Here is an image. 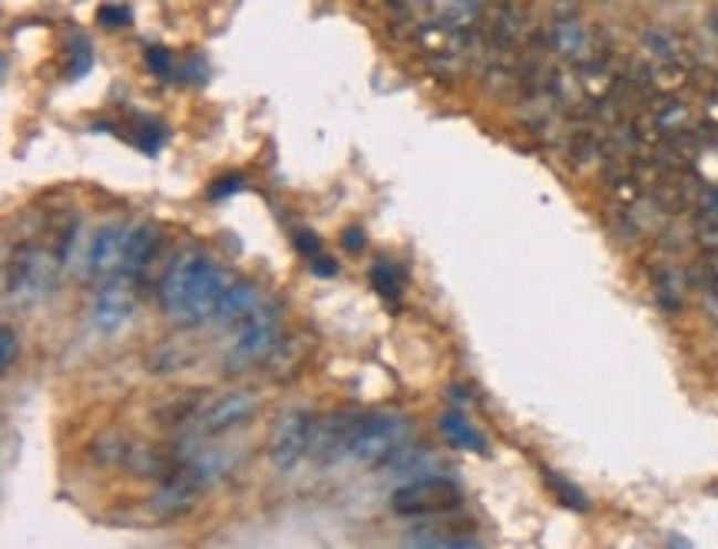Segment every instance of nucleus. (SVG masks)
<instances>
[{
    "mask_svg": "<svg viewBox=\"0 0 718 549\" xmlns=\"http://www.w3.org/2000/svg\"><path fill=\"white\" fill-rule=\"evenodd\" d=\"M229 272L206 252H183L159 278V308L176 324H202L216 318L222 294L229 291Z\"/></svg>",
    "mask_w": 718,
    "mask_h": 549,
    "instance_id": "1",
    "label": "nucleus"
},
{
    "mask_svg": "<svg viewBox=\"0 0 718 549\" xmlns=\"http://www.w3.org/2000/svg\"><path fill=\"white\" fill-rule=\"evenodd\" d=\"M60 272V256L40 246H20L3 269V301L10 308H27L53 288Z\"/></svg>",
    "mask_w": 718,
    "mask_h": 549,
    "instance_id": "2",
    "label": "nucleus"
},
{
    "mask_svg": "<svg viewBox=\"0 0 718 549\" xmlns=\"http://www.w3.org/2000/svg\"><path fill=\"white\" fill-rule=\"evenodd\" d=\"M407 434H410V424H407L404 414H394V411H367V414H361L345 460L355 464V467L387 464V460L404 447Z\"/></svg>",
    "mask_w": 718,
    "mask_h": 549,
    "instance_id": "3",
    "label": "nucleus"
},
{
    "mask_svg": "<svg viewBox=\"0 0 718 549\" xmlns=\"http://www.w3.org/2000/svg\"><path fill=\"white\" fill-rule=\"evenodd\" d=\"M236 338H232V348H229V361L236 367H249V364H259L266 361L275 348H279V338H282V318L272 304H262L256 314H249L239 328H232Z\"/></svg>",
    "mask_w": 718,
    "mask_h": 549,
    "instance_id": "4",
    "label": "nucleus"
},
{
    "mask_svg": "<svg viewBox=\"0 0 718 549\" xmlns=\"http://www.w3.org/2000/svg\"><path fill=\"white\" fill-rule=\"evenodd\" d=\"M464 494L450 477H420V480H404L391 494V510L394 514H444L460 507Z\"/></svg>",
    "mask_w": 718,
    "mask_h": 549,
    "instance_id": "5",
    "label": "nucleus"
},
{
    "mask_svg": "<svg viewBox=\"0 0 718 549\" xmlns=\"http://www.w3.org/2000/svg\"><path fill=\"white\" fill-rule=\"evenodd\" d=\"M256 411H259V394L229 391V394H219V397L199 404L189 427H192L196 437H216V434H226V431L246 424Z\"/></svg>",
    "mask_w": 718,
    "mask_h": 549,
    "instance_id": "6",
    "label": "nucleus"
},
{
    "mask_svg": "<svg viewBox=\"0 0 718 549\" xmlns=\"http://www.w3.org/2000/svg\"><path fill=\"white\" fill-rule=\"evenodd\" d=\"M315 417L309 411H285L275 427H272V441H269V460L279 470H292L305 460V454L312 450V437H315Z\"/></svg>",
    "mask_w": 718,
    "mask_h": 549,
    "instance_id": "7",
    "label": "nucleus"
},
{
    "mask_svg": "<svg viewBox=\"0 0 718 549\" xmlns=\"http://www.w3.org/2000/svg\"><path fill=\"white\" fill-rule=\"evenodd\" d=\"M126 236H129V226H119V222H106L93 232V239L86 246V274L90 278L106 281V284L119 278Z\"/></svg>",
    "mask_w": 718,
    "mask_h": 549,
    "instance_id": "8",
    "label": "nucleus"
},
{
    "mask_svg": "<svg viewBox=\"0 0 718 549\" xmlns=\"http://www.w3.org/2000/svg\"><path fill=\"white\" fill-rule=\"evenodd\" d=\"M358 421V411H339V414L325 417L322 424H315V437H312V450H309L315 457V464H322V467L342 464L348 457V444L355 437Z\"/></svg>",
    "mask_w": 718,
    "mask_h": 549,
    "instance_id": "9",
    "label": "nucleus"
},
{
    "mask_svg": "<svg viewBox=\"0 0 718 549\" xmlns=\"http://www.w3.org/2000/svg\"><path fill=\"white\" fill-rule=\"evenodd\" d=\"M136 311V294H133V284L129 281H110L103 284L96 294H93V304H90V321L96 331L103 334H113L119 331Z\"/></svg>",
    "mask_w": 718,
    "mask_h": 549,
    "instance_id": "10",
    "label": "nucleus"
},
{
    "mask_svg": "<svg viewBox=\"0 0 718 549\" xmlns=\"http://www.w3.org/2000/svg\"><path fill=\"white\" fill-rule=\"evenodd\" d=\"M159 249V229L153 222H139V226H129V236H126V252H123V272L116 281H136L139 274L149 269L153 256Z\"/></svg>",
    "mask_w": 718,
    "mask_h": 549,
    "instance_id": "11",
    "label": "nucleus"
},
{
    "mask_svg": "<svg viewBox=\"0 0 718 549\" xmlns=\"http://www.w3.org/2000/svg\"><path fill=\"white\" fill-rule=\"evenodd\" d=\"M259 308H262L259 288H256L252 281L236 278V281L229 284V291L222 294V304H219V311H216V321L226 324V328H239V324H242L249 314H256Z\"/></svg>",
    "mask_w": 718,
    "mask_h": 549,
    "instance_id": "12",
    "label": "nucleus"
},
{
    "mask_svg": "<svg viewBox=\"0 0 718 549\" xmlns=\"http://www.w3.org/2000/svg\"><path fill=\"white\" fill-rule=\"evenodd\" d=\"M437 431L440 437L457 447V450H470V454H487V437L474 427V421L460 411H444L437 417Z\"/></svg>",
    "mask_w": 718,
    "mask_h": 549,
    "instance_id": "13",
    "label": "nucleus"
},
{
    "mask_svg": "<svg viewBox=\"0 0 718 549\" xmlns=\"http://www.w3.org/2000/svg\"><path fill=\"white\" fill-rule=\"evenodd\" d=\"M550 46H553L556 53L570 56V60H580V56H590L593 40H590V33L583 30L580 20L560 17V20H553V27H550ZM590 60H593V56H590ZM590 60H586V63H590Z\"/></svg>",
    "mask_w": 718,
    "mask_h": 549,
    "instance_id": "14",
    "label": "nucleus"
},
{
    "mask_svg": "<svg viewBox=\"0 0 718 549\" xmlns=\"http://www.w3.org/2000/svg\"><path fill=\"white\" fill-rule=\"evenodd\" d=\"M371 284L384 301H400V294H404V278L397 272V266H391V262H374Z\"/></svg>",
    "mask_w": 718,
    "mask_h": 549,
    "instance_id": "15",
    "label": "nucleus"
},
{
    "mask_svg": "<svg viewBox=\"0 0 718 549\" xmlns=\"http://www.w3.org/2000/svg\"><path fill=\"white\" fill-rule=\"evenodd\" d=\"M93 66V43L83 33H70V80L86 76Z\"/></svg>",
    "mask_w": 718,
    "mask_h": 549,
    "instance_id": "16",
    "label": "nucleus"
},
{
    "mask_svg": "<svg viewBox=\"0 0 718 549\" xmlns=\"http://www.w3.org/2000/svg\"><path fill=\"white\" fill-rule=\"evenodd\" d=\"M547 487L556 494V500L563 504V507H570V510H580V514H586L590 510V500L570 484V480H563L560 474H547Z\"/></svg>",
    "mask_w": 718,
    "mask_h": 549,
    "instance_id": "17",
    "label": "nucleus"
},
{
    "mask_svg": "<svg viewBox=\"0 0 718 549\" xmlns=\"http://www.w3.org/2000/svg\"><path fill=\"white\" fill-rule=\"evenodd\" d=\"M404 549H480V543L467 537H437V534H417L410 537Z\"/></svg>",
    "mask_w": 718,
    "mask_h": 549,
    "instance_id": "18",
    "label": "nucleus"
},
{
    "mask_svg": "<svg viewBox=\"0 0 718 549\" xmlns=\"http://www.w3.org/2000/svg\"><path fill=\"white\" fill-rule=\"evenodd\" d=\"M696 239L703 246H709L712 252H718V209H699V216H696Z\"/></svg>",
    "mask_w": 718,
    "mask_h": 549,
    "instance_id": "19",
    "label": "nucleus"
},
{
    "mask_svg": "<svg viewBox=\"0 0 718 549\" xmlns=\"http://www.w3.org/2000/svg\"><path fill=\"white\" fill-rule=\"evenodd\" d=\"M146 66L156 73V76H169L176 70V60L169 56L166 46H146Z\"/></svg>",
    "mask_w": 718,
    "mask_h": 549,
    "instance_id": "20",
    "label": "nucleus"
},
{
    "mask_svg": "<svg viewBox=\"0 0 718 549\" xmlns=\"http://www.w3.org/2000/svg\"><path fill=\"white\" fill-rule=\"evenodd\" d=\"M96 23L100 27H123V23H129V7H123V3H103L100 10H96Z\"/></svg>",
    "mask_w": 718,
    "mask_h": 549,
    "instance_id": "21",
    "label": "nucleus"
},
{
    "mask_svg": "<svg viewBox=\"0 0 718 549\" xmlns=\"http://www.w3.org/2000/svg\"><path fill=\"white\" fill-rule=\"evenodd\" d=\"M239 189H246V179L242 176H222L209 186V199H226V196H236Z\"/></svg>",
    "mask_w": 718,
    "mask_h": 549,
    "instance_id": "22",
    "label": "nucleus"
},
{
    "mask_svg": "<svg viewBox=\"0 0 718 549\" xmlns=\"http://www.w3.org/2000/svg\"><path fill=\"white\" fill-rule=\"evenodd\" d=\"M0 344H3V351H0V367L7 371V367L13 364V354H17V334H13V328H3V331H0Z\"/></svg>",
    "mask_w": 718,
    "mask_h": 549,
    "instance_id": "23",
    "label": "nucleus"
},
{
    "mask_svg": "<svg viewBox=\"0 0 718 549\" xmlns=\"http://www.w3.org/2000/svg\"><path fill=\"white\" fill-rule=\"evenodd\" d=\"M295 239H299V249L309 256V262H312V259H319V256H325V252H322V246H319V236H312V232H299Z\"/></svg>",
    "mask_w": 718,
    "mask_h": 549,
    "instance_id": "24",
    "label": "nucleus"
},
{
    "mask_svg": "<svg viewBox=\"0 0 718 549\" xmlns=\"http://www.w3.org/2000/svg\"><path fill=\"white\" fill-rule=\"evenodd\" d=\"M309 266H312V272L319 274V278H335V274H339V262L329 259V256H319V259H312Z\"/></svg>",
    "mask_w": 718,
    "mask_h": 549,
    "instance_id": "25",
    "label": "nucleus"
},
{
    "mask_svg": "<svg viewBox=\"0 0 718 549\" xmlns=\"http://www.w3.org/2000/svg\"><path fill=\"white\" fill-rule=\"evenodd\" d=\"M342 242H345L348 252H358V249H364V232H361L358 226H348V229L342 232Z\"/></svg>",
    "mask_w": 718,
    "mask_h": 549,
    "instance_id": "26",
    "label": "nucleus"
}]
</instances>
